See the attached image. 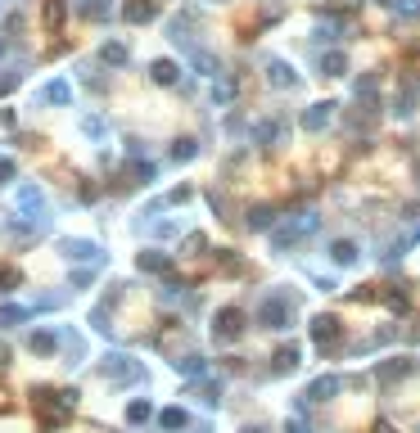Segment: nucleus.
Listing matches in <instances>:
<instances>
[{
  "label": "nucleus",
  "mask_w": 420,
  "mask_h": 433,
  "mask_svg": "<svg viewBox=\"0 0 420 433\" xmlns=\"http://www.w3.org/2000/svg\"><path fill=\"white\" fill-rule=\"evenodd\" d=\"M32 407H36V420H41L45 429H59L63 420L77 411V388L59 393V388H36L32 393Z\"/></svg>",
  "instance_id": "obj_1"
},
{
  "label": "nucleus",
  "mask_w": 420,
  "mask_h": 433,
  "mask_svg": "<svg viewBox=\"0 0 420 433\" xmlns=\"http://www.w3.org/2000/svg\"><path fill=\"white\" fill-rule=\"evenodd\" d=\"M317 226H321V217L312 213H294L290 221H280V226H271V244H276V253H285V248H294V244H303V239H312L317 235Z\"/></svg>",
  "instance_id": "obj_2"
},
{
  "label": "nucleus",
  "mask_w": 420,
  "mask_h": 433,
  "mask_svg": "<svg viewBox=\"0 0 420 433\" xmlns=\"http://www.w3.org/2000/svg\"><path fill=\"white\" fill-rule=\"evenodd\" d=\"M257 325L262 330H290L294 325V298L290 294H262V303H257Z\"/></svg>",
  "instance_id": "obj_3"
},
{
  "label": "nucleus",
  "mask_w": 420,
  "mask_h": 433,
  "mask_svg": "<svg viewBox=\"0 0 420 433\" xmlns=\"http://www.w3.org/2000/svg\"><path fill=\"white\" fill-rule=\"evenodd\" d=\"M140 374H145V365H140L136 357H127V352H109V357L100 361V379L104 383H118V388L140 383Z\"/></svg>",
  "instance_id": "obj_4"
},
{
  "label": "nucleus",
  "mask_w": 420,
  "mask_h": 433,
  "mask_svg": "<svg viewBox=\"0 0 420 433\" xmlns=\"http://www.w3.org/2000/svg\"><path fill=\"white\" fill-rule=\"evenodd\" d=\"M312 343H317V352H339V343H343V321H339V316H326V312H321L317 321H312Z\"/></svg>",
  "instance_id": "obj_5"
},
{
  "label": "nucleus",
  "mask_w": 420,
  "mask_h": 433,
  "mask_svg": "<svg viewBox=\"0 0 420 433\" xmlns=\"http://www.w3.org/2000/svg\"><path fill=\"white\" fill-rule=\"evenodd\" d=\"M244 321H249V316H244L240 307H222V312L213 316V339L217 343H235L244 334Z\"/></svg>",
  "instance_id": "obj_6"
},
{
  "label": "nucleus",
  "mask_w": 420,
  "mask_h": 433,
  "mask_svg": "<svg viewBox=\"0 0 420 433\" xmlns=\"http://www.w3.org/2000/svg\"><path fill=\"white\" fill-rule=\"evenodd\" d=\"M18 213L32 217V221H45V213H50V204H45V190H41V185H23V190H18Z\"/></svg>",
  "instance_id": "obj_7"
},
{
  "label": "nucleus",
  "mask_w": 420,
  "mask_h": 433,
  "mask_svg": "<svg viewBox=\"0 0 420 433\" xmlns=\"http://www.w3.org/2000/svg\"><path fill=\"white\" fill-rule=\"evenodd\" d=\"M249 136H253V144H262V149H276V144H280V136H285V122L267 113V118H257L253 127H249Z\"/></svg>",
  "instance_id": "obj_8"
},
{
  "label": "nucleus",
  "mask_w": 420,
  "mask_h": 433,
  "mask_svg": "<svg viewBox=\"0 0 420 433\" xmlns=\"http://www.w3.org/2000/svg\"><path fill=\"white\" fill-rule=\"evenodd\" d=\"M330 118H335V104L326 100V104H308L299 122H303V131H312V136H317V131H326V127H330Z\"/></svg>",
  "instance_id": "obj_9"
},
{
  "label": "nucleus",
  "mask_w": 420,
  "mask_h": 433,
  "mask_svg": "<svg viewBox=\"0 0 420 433\" xmlns=\"http://www.w3.org/2000/svg\"><path fill=\"white\" fill-rule=\"evenodd\" d=\"M63 257L68 262H100V244L95 239H63Z\"/></svg>",
  "instance_id": "obj_10"
},
{
  "label": "nucleus",
  "mask_w": 420,
  "mask_h": 433,
  "mask_svg": "<svg viewBox=\"0 0 420 433\" xmlns=\"http://www.w3.org/2000/svg\"><path fill=\"white\" fill-rule=\"evenodd\" d=\"M68 9H77V18H86V23H109V0H68Z\"/></svg>",
  "instance_id": "obj_11"
},
{
  "label": "nucleus",
  "mask_w": 420,
  "mask_h": 433,
  "mask_svg": "<svg viewBox=\"0 0 420 433\" xmlns=\"http://www.w3.org/2000/svg\"><path fill=\"white\" fill-rule=\"evenodd\" d=\"M335 393H339V379H335V374H321V379L308 383V393H303L299 402H303V407H308V402H330Z\"/></svg>",
  "instance_id": "obj_12"
},
{
  "label": "nucleus",
  "mask_w": 420,
  "mask_h": 433,
  "mask_svg": "<svg viewBox=\"0 0 420 433\" xmlns=\"http://www.w3.org/2000/svg\"><path fill=\"white\" fill-rule=\"evenodd\" d=\"M136 266H140L145 275H167V271H172V257L163 253V248H145V253L136 257Z\"/></svg>",
  "instance_id": "obj_13"
},
{
  "label": "nucleus",
  "mask_w": 420,
  "mask_h": 433,
  "mask_svg": "<svg viewBox=\"0 0 420 433\" xmlns=\"http://www.w3.org/2000/svg\"><path fill=\"white\" fill-rule=\"evenodd\" d=\"M244 226L257 230V235H262V230H271V226H276V208H271V204H253L249 213H244Z\"/></svg>",
  "instance_id": "obj_14"
},
{
  "label": "nucleus",
  "mask_w": 420,
  "mask_h": 433,
  "mask_svg": "<svg viewBox=\"0 0 420 433\" xmlns=\"http://www.w3.org/2000/svg\"><path fill=\"white\" fill-rule=\"evenodd\" d=\"M357 257H361L357 239H330V262H335V266H352Z\"/></svg>",
  "instance_id": "obj_15"
},
{
  "label": "nucleus",
  "mask_w": 420,
  "mask_h": 433,
  "mask_svg": "<svg viewBox=\"0 0 420 433\" xmlns=\"http://www.w3.org/2000/svg\"><path fill=\"white\" fill-rule=\"evenodd\" d=\"M267 82H271L276 91H285V86H299V77H294V68L285 59H267Z\"/></svg>",
  "instance_id": "obj_16"
},
{
  "label": "nucleus",
  "mask_w": 420,
  "mask_h": 433,
  "mask_svg": "<svg viewBox=\"0 0 420 433\" xmlns=\"http://www.w3.org/2000/svg\"><path fill=\"white\" fill-rule=\"evenodd\" d=\"M27 348H32V357H54V348H59V334H54V330H32Z\"/></svg>",
  "instance_id": "obj_17"
},
{
  "label": "nucleus",
  "mask_w": 420,
  "mask_h": 433,
  "mask_svg": "<svg viewBox=\"0 0 420 433\" xmlns=\"http://www.w3.org/2000/svg\"><path fill=\"white\" fill-rule=\"evenodd\" d=\"M190 68H195L199 77H222V63H217V54H208V50H190Z\"/></svg>",
  "instance_id": "obj_18"
},
{
  "label": "nucleus",
  "mask_w": 420,
  "mask_h": 433,
  "mask_svg": "<svg viewBox=\"0 0 420 433\" xmlns=\"http://www.w3.org/2000/svg\"><path fill=\"white\" fill-rule=\"evenodd\" d=\"M27 316H32V307L23 303H0V330H14V325H23Z\"/></svg>",
  "instance_id": "obj_19"
},
{
  "label": "nucleus",
  "mask_w": 420,
  "mask_h": 433,
  "mask_svg": "<svg viewBox=\"0 0 420 433\" xmlns=\"http://www.w3.org/2000/svg\"><path fill=\"white\" fill-rule=\"evenodd\" d=\"M127 59H131V50H127L122 41H104V45H100V63H109V68H122Z\"/></svg>",
  "instance_id": "obj_20"
},
{
  "label": "nucleus",
  "mask_w": 420,
  "mask_h": 433,
  "mask_svg": "<svg viewBox=\"0 0 420 433\" xmlns=\"http://www.w3.org/2000/svg\"><path fill=\"white\" fill-rule=\"evenodd\" d=\"M357 104H366L370 113H375V104H380V82H375V73H366L357 82Z\"/></svg>",
  "instance_id": "obj_21"
},
{
  "label": "nucleus",
  "mask_w": 420,
  "mask_h": 433,
  "mask_svg": "<svg viewBox=\"0 0 420 433\" xmlns=\"http://www.w3.org/2000/svg\"><path fill=\"white\" fill-rule=\"evenodd\" d=\"M321 73H326V77H343V73H348V54H343V50H326V54H321Z\"/></svg>",
  "instance_id": "obj_22"
},
{
  "label": "nucleus",
  "mask_w": 420,
  "mask_h": 433,
  "mask_svg": "<svg viewBox=\"0 0 420 433\" xmlns=\"http://www.w3.org/2000/svg\"><path fill=\"white\" fill-rule=\"evenodd\" d=\"M149 18H158V0H136V5H127V23H149Z\"/></svg>",
  "instance_id": "obj_23"
},
{
  "label": "nucleus",
  "mask_w": 420,
  "mask_h": 433,
  "mask_svg": "<svg viewBox=\"0 0 420 433\" xmlns=\"http://www.w3.org/2000/svg\"><path fill=\"white\" fill-rule=\"evenodd\" d=\"M149 77H154L158 86H172V82L181 77V68H177L172 59H154V63H149Z\"/></svg>",
  "instance_id": "obj_24"
},
{
  "label": "nucleus",
  "mask_w": 420,
  "mask_h": 433,
  "mask_svg": "<svg viewBox=\"0 0 420 433\" xmlns=\"http://www.w3.org/2000/svg\"><path fill=\"white\" fill-rule=\"evenodd\" d=\"M235 100V77H217V82H213V104H217V109H226V104H231Z\"/></svg>",
  "instance_id": "obj_25"
},
{
  "label": "nucleus",
  "mask_w": 420,
  "mask_h": 433,
  "mask_svg": "<svg viewBox=\"0 0 420 433\" xmlns=\"http://www.w3.org/2000/svg\"><path fill=\"white\" fill-rule=\"evenodd\" d=\"M407 370H412V361H407V357H398V361H384V365H380V370H375V379H380V383H393V379H403Z\"/></svg>",
  "instance_id": "obj_26"
},
{
  "label": "nucleus",
  "mask_w": 420,
  "mask_h": 433,
  "mask_svg": "<svg viewBox=\"0 0 420 433\" xmlns=\"http://www.w3.org/2000/svg\"><path fill=\"white\" fill-rule=\"evenodd\" d=\"M41 100H45V104H73V86L59 77V82H50V86L41 91Z\"/></svg>",
  "instance_id": "obj_27"
},
{
  "label": "nucleus",
  "mask_w": 420,
  "mask_h": 433,
  "mask_svg": "<svg viewBox=\"0 0 420 433\" xmlns=\"http://www.w3.org/2000/svg\"><path fill=\"white\" fill-rule=\"evenodd\" d=\"M63 18H68V0H45V27L50 32H59Z\"/></svg>",
  "instance_id": "obj_28"
},
{
  "label": "nucleus",
  "mask_w": 420,
  "mask_h": 433,
  "mask_svg": "<svg viewBox=\"0 0 420 433\" xmlns=\"http://www.w3.org/2000/svg\"><path fill=\"white\" fill-rule=\"evenodd\" d=\"M199 402H204V407H222V383H213V379H204V374H199Z\"/></svg>",
  "instance_id": "obj_29"
},
{
  "label": "nucleus",
  "mask_w": 420,
  "mask_h": 433,
  "mask_svg": "<svg viewBox=\"0 0 420 433\" xmlns=\"http://www.w3.org/2000/svg\"><path fill=\"white\" fill-rule=\"evenodd\" d=\"M149 416H154V407H149V397H136V402H127V425H145Z\"/></svg>",
  "instance_id": "obj_30"
},
{
  "label": "nucleus",
  "mask_w": 420,
  "mask_h": 433,
  "mask_svg": "<svg viewBox=\"0 0 420 433\" xmlns=\"http://www.w3.org/2000/svg\"><path fill=\"white\" fill-rule=\"evenodd\" d=\"M199 158V140H177V144H172V162H195Z\"/></svg>",
  "instance_id": "obj_31"
},
{
  "label": "nucleus",
  "mask_w": 420,
  "mask_h": 433,
  "mask_svg": "<svg viewBox=\"0 0 420 433\" xmlns=\"http://www.w3.org/2000/svg\"><path fill=\"white\" fill-rule=\"evenodd\" d=\"M294 365H299V348H294V343H290V348H280V352L271 357V370H276V374L294 370Z\"/></svg>",
  "instance_id": "obj_32"
},
{
  "label": "nucleus",
  "mask_w": 420,
  "mask_h": 433,
  "mask_svg": "<svg viewBox=\"0 0 420 433\" xmlns=\"http://www.w3.org/2000/svg\"><path fill=\"white\" fill-rule=\"evenodd\" d=\"M158 425H163L167 433H177V429H186V425H190V416H186L181 407H167L163 416H158Z\"/></svg>",
  "instance_id": "obj_33"
},
{
  "label": "nucleus",
  "mask_w": 420,
  "mask_h": 433,
  "mask_svg": "<svg viewBox=\"0 0 420 433\" xmlns=\"http://www.w3.org/2000/svg\"><path fill=\"white\" fill-rule=\"evenodd\" d=\"M172 365H177V374H190V379H199V374L208 370V365H204V357H177Z\"/></svg>",
  "instance_id": "obj_34"
},
{
  "label": "nucleus",
  "mask_w": 420,
  "mask_h": 433,
  "mask_svg": "<svg viewBox=\"0 0 420 433\" xmlns=\"http://www.w3.org/2000/svg\"><path fill=\"white\" fill-rule=\"evenodd\" d=\"M393 113H398V118H412V113H416V91H403V95H398V100H393Z\"/></svg>",
  "instance_id": "obj_35"
},
{
  "label": "nucleus",
  "mask_w": 420,
  "mask_h": 433,
  "mask_svg": "<svg viewBox=\"0 0 420 433\" xmlns=\"http://www.w3.org/2000/svg\"><path fill=\"white\" fill-rule=\"evenodd\" d=\"M14 172H18V162L5 153V158H0V185H9V181H14Z\"/></svg>",
  "instance_id": "obj_36"
},
{
  "label": "nucleus",
  "mask_w": 420,
  "mask_h": 433,
  "mask_svg": "<svg viewBox=\"0 0 420 433\" xmlns=\"http://www.w3.org/2000/svg\"><path fill=\"white\" fill-rule=\"evenodd\" d=\"M131 176H136V181H145V185H149V181H154V162H136V167H131Z\"/></svg>",
  "instance_id": "obj_37"
},
{
  "label": "nucleus",
  "mask_w": 420,
  "mask_h": 433,
  "mask_svg": "<svg viewBox=\"0 0 420 433\" xmlns=\"http://www.w3.org/2000/svg\"><path fill=\"white\" fill-rule=\"evenodd\" d=\"M14 284H18V271H14V266H5V271H0V294H9Z\"/></svg>",
  "instance_id": "obj_38"
},
{
  "label": "nucleus",
  "mask_w": 420,
  "mask_h": 433,
  "mask_svg": "<svg viewBox=\"0 0 420 433\" xmlns=\"http://www.w3.org/2000/svg\"><path fill=\"white\" fill-rule=\"evenodd\" d=\"M204 244H208L204 235H186V253H190V257H195V253H204Z\"/></svg>",
  "instance_id": "obj_39"
},
{
  "label": "nucleus",
  "mask_w": 420,
  "mask_h": 433,
  "mask_svg": "<svg viewBox=\"0 0 420 433\" xmlns=\"http://www.w3.org/2000/svg\"><path fill=\"white\" fill-rule=\"evenodd\" d=\"M384 303H389V307H393V312H407V294H403V289H398V294H389V298H384Z\"/></svg>",
  "instance_id": "obj_40"
},
{
  "label": "nucleus",
  "mask_w": 420,
  "mask_h": 433,
  "mask_svg": "<svg viewBox=\"0 0 420 433\" xmlns=\"http://www.w3.org/2000/svg\"><path fill=\"white\" fill-rule=\"evenodd\" d=\"M285 429H290V433H308V425H303V420H290Z\"/></svg>",
  "instance_id": "obj_41"
},
{
  "label": "nucleus",
  "mask_w": 420,
  "mask_h": 433,
  "mask_svg": "<svg viewBox=\"0 0 420 433\" xmlns=\"http://www.w3.org/2000/svg\"><path fill=\"white\" fill-rule=\"evenodd\" d=\"M5 365H9V348H5V343H0V370H5Z\"/></svg>",
  "instance_id": "obj_42"
},
{
  "label": "nucleus",
  "mask_w": 420,
  "mask_h": 433,
  "mask_svg": "<svg viewBox=\"0 0 420 433\" xmlns=\"http://www.w3.org/2000/svg\"><path fill=\"white\" fill-rule=\"evenodd\" d=\"M244 433H262V429H253V425H249V429H244Z\"/></svg>",
  "instance_id": "obj_43"
}]
</instances>
